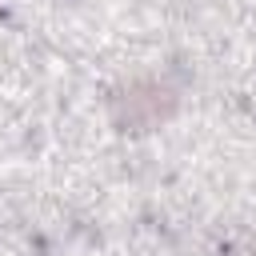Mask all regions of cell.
<instances>
[{"label":"cell","instance_id":"1","mask_svg":"<svg viewBox=\"0 0 256 256\" xmlns=\"http://www.w3.org/2000/svg\"><path fill=\"white\" fill-rule=\"evenodd\" d=\"M252 252H256V244H252Z\"/></svg>","mask_w":256,"mask_h":256}]
</instances>
